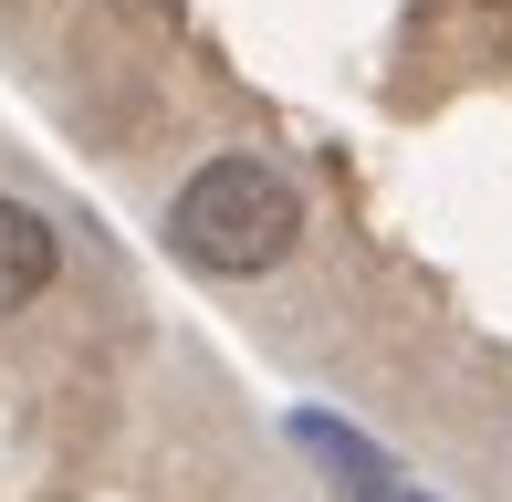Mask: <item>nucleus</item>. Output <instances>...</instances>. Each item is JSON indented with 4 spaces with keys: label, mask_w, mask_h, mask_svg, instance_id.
<instances>
[{
    "label": "nucleus",
    "mask_w": 512,
    "mask_h": 502,
    "mask_svg": "<svg viewBox=\"0 0 512 502\" xmlns=\"http://www.w3.org/2000/svg\"><path fill=\"white\" fill-rule=\"evenodd\" d=\"M168 241H178V262L220 272V283H251V272H272L304 241V199H293V178L272 157H209L168 199Z\"/></svg>",
    "instance_id": "obj_1"
},
{
    "label": "nucleus",
    "mask_w": 512,
    "mask_h": 502,
    "mask_svg": "<svg viewBox=\"0 0 512 502\" xmlns=\"http://www.w3.org/2000/svg\"><path fill=\"white\" fill-rule=\"evenodd\" d=\"M293 440L324 450V461L345 471V492H387V450L377 440H356V429H335V419H293Z\"/></svg>",
    "instance_id": "obj_3"
},
{
    "label": "nucleus",
    "mask_w": 512,
    "mask_h": 502,
    "mask_svg": "<svg viewBox=\"0 0 512 502\" xmlns=\"http://www.w3.org/2000/svg\"><path fill=\"white\" fill-rule=\"evenodd\" d=\"M53 272H63L53 220H42V210H21V199H0V314H21L32 293H53Z\"/></svg>",
    "instance_id": "obj_2"
}]
</instances>
